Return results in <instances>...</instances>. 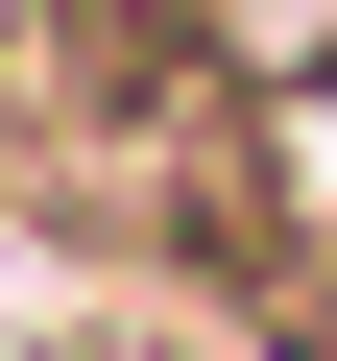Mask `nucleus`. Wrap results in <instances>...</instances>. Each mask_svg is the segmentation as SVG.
I'll use <instances>...</instances> for the list:
<instances>
[{
  "mask_svg": "<svg viewBox=\"0 0 337 361\" xmlns=\"http://www.w3.org/2000/svg\"><path fill=\"white\" fill-rule=\"evenodd\" d=\"M193 25H217V73H241V97L337 121V0H193Z\"/></svg>",
  "mask_w": 337,
  "mask_h": 361,
  "instance_id": "nucleus-1",
  "label": "nucleus"
}]
</instances>
